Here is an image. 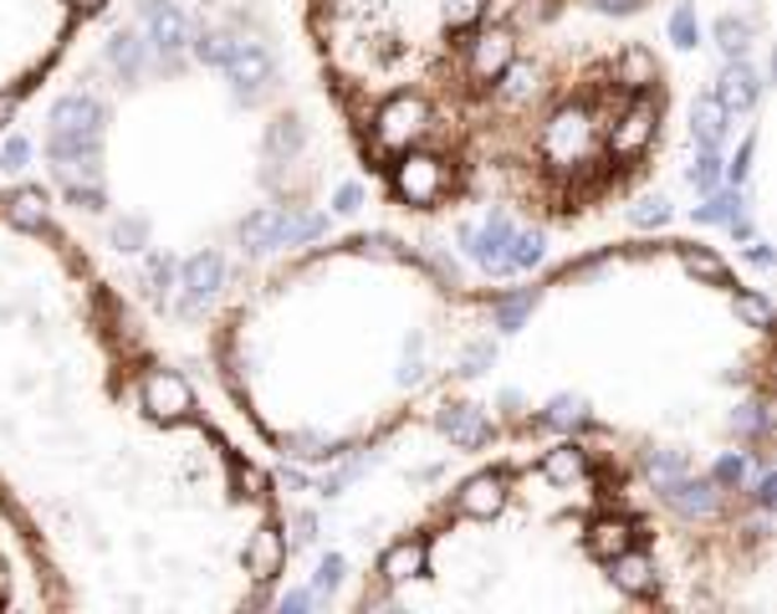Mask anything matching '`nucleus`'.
Listing matches in <instances>:
<instances>
[{"label":"nucleus","mask_w":777,"mask_h":614,"mask_svg":"<svg viewBox=\"0 0 777 614\" xmlns=\"http://www.w3.org/2000/svg\"><path fill=\"white\" fill-rule=\"evenodd\" d=\"M98 129H103V108L93 98H62L52 108V160H78L98 144Z\"/></svg>","instance_id":"1"},{"label":"nucleus","mask_w":777,"mask_h":614,"mask_svg":"<svg viewBox=\"0 0 777 614\" xmlns=\"http://www.w3.org/2000/svg\"><path fill=\"white\" fill-rule=\"evenodd\" d=\"M139 395H144V410H154V415H185L195 405L190 385L180 375H170V369H149Z\"/></svg>","instance_id":"2"},{"label":"nucleus","mask_w":777,"mask_h":614,"mask_svg":"<svg viewBox=\"0 0 777 614\" xmlns=\"http://www.w3.org/2000/svg\"><path fill=\"white\" fill-rule=\"evenodd\" d=\"M440 430H446L456 446H481L491 436V420L476 405H450L446 415H440Z\"/></svg>","instance_id":"3"},{"label":"nucleus","mask_w":777,"mask_h":614,"mask_svg":"<svg viewBox=\"0 0 777 614\" xmlns=\"http://www.w3.org/2000/svg\"><path fill=\"white\" fill-rule=\"evenodd\" d=\"M282 559H287V543H282L277 528H256L246 543V563H251V574L256 579H272L282 569Z\"/></svg>","instance_id":"4"},{"label":"nucleus","mask_w":777,"mask_h":614,"mask_svg":"<svg viewBox=\"0 0 777 614\" xmlns=\"http://www.w3.org/2000/svg\"><path fill=\"white\" fill-rule=\"evenodd\" d=\"M149 31H154V41L164 47V52H180V47H190V41H195L190 21L174 11V6H149Z\"/></svg>","instance_id":"5"},{"label":"nucleus","mask_w":777,"mask_h":614,"mask_svg":"<svg viewBox=\"0 0 777 614\" xmlns=\"http://www.w3.org/2000/svg\"><path fill=\"white\" fill-rule=\"evenodd\" d=\"M215 287H221V256H195L185 267V313H195Z\"/></svg>","instance_id":"6"},{"label":"nucleus","mask_w":777,"mask_h":614,"mask_svg":"<svg viewBox=\"0 0 777 614\" xmlns=\"http://www.w3.org/2000/svg\"><path fill=\"white\" fill-rule=\"evenodd\" d=\"M716 103H722L726 113H747V108L757 103V72H752L747 62L726 68V78H722V98H716Z\"/></svg>","instance_id":"7"},{"label":"nucleus","mask_w":777,"mask_h":614,"mask_svg":"<svg viewBox=\"0 0 777 614\" xmlns=\"http://www.w3.org/2000/svg\"><path fill=\"white\" fill-rule=\"evenodd\" d=\"M691 134H696L701 149H716L726 134V108L716 103V98H696V108H691Z\"/></svg>","instance_id":"8"},{"label":"nucleus","mask_w":777,"mask_h":614,"mask_svg":"<svg viewBox=\"0 0 777 614\" xmlns=\"http://www.w3.org/2000/svg\"><path fill=\"white\" fill-rule=\"evenodd\" d=\"M507 62H512V37L507 31H491V37L476 41V52H471L476 78H497V72H507Z\"/></svg>","instance_id":"9"},{"label":"nucleus","mask_w":777,"mask_h":614,"mask_svg":"<svg viewBox=\"0 0 777 614\" xmlns=\"http://www.w3.org/2000/svg\"><path fill=\"white\" fill-rule=\"evenodd\" d=\"M399 190H405L409 201H436L440 190V164L436 160H409L399 170Z\"/></svg>","instance_id":"10"},{"label":"nucleus","mask_w":777,"mask_h":614,"mask_svg":"<svg viewBox=\"0 0 777 614\" xmlns=\"http://www.w3.org/2000/svg\"><path fill=\"white\" fill-rule=\"evenodd\" d=\"M379 569H384V579H389V584H405V579H415L425 569V543H409V538H405V543H395L389 553H384Z\"/></svg>","instance_id":"11"},{"label":"nucleus","mask_w":777,"mask_h":614,"mask_svg":"<svg viewBox=\"0 0 777 614\" xmlns=\"http://www.w3.org/2000/svg\"><path fill=\"white\" fill-rule=\"evenodd\" d=\"M420 119H425V108L420 103H389L384 108V119H379V139L384 144H399V139L405 134H415V129H420Z\"/></svg>","instance_id":"12"},{"label":"nucleus","mask_w":777,"mask_h":614,"mask_svg":"<svg viewBox=\"0 0 777 614\" xmlns=\"http://www.w3.org/2000/svg\"><path fill=\"white\" fill-rule=\"evenodd\" d=\"M501 508V477H476L461 487V512L471 518H491Z\"/></svg>","instance_id":"13"},{"label":"nucleus","mask_w":777,"mask_h":614,"mask_svg":"<svg viewBox=\"0 0 777 614\" xmlns=\"http://www.w3.org/2000/svg\"><path fill=\"white\" fill-rule=\"evenodd\" d=\"M665 492H671V502L681 512H691V518H696V512H712L716 508V481H671V487H665Z\"/></svg>","instance_id":"14"},{"label":"nucleus","mask_w":777,"mask_h":614,"mask_svg":"<svg viewBox=\"0 0 777 614\" xmlns=\"http://www.w3.org/2000/svg\"><path fill=\"white\" fill-rule=\"evenodd\" d=\"M225 68L236 72L241 82H251V88L272 82V57L256 52V47H246V41H236V52H231V62H225Z\"/></svg>","instance_id":"15"},{"label":"nucleus","mask_w":777,"mask_h":614,"mask_svg":"<svg viewBox=\"0 0 777 614\" xmlns=\"http://www.w3.org/2000/svg\"><path fill=\"white\" fill-rule=\"evenodd\" d=\"M650 134H655V113L640 103V108H630V119L620 123V134H614V149H620V154H640Z\"/></svg>","instance_id":"16"},{"label":"nucleus","mask_w":777,"mask_h":614,"mask_svg":"<svg viewBox=\"0 0 777 614\" xmlns=\"http://www.w3.org/2000/svg\"><path fill=\"white\" fill-rule=\"evenodd\" d=\"M328 231V215H287L277 211V246H297V241H313Z\"/></svg>","instance_id":"17"},{"label":"nucleus","mask_w":777,"mask_h":614,"mask_svg":"<svg viewBox=\"0 0 777 614\" xmlns=\"http://www.w3.org/2000/svg\"><path fill=\"white\" fill-rule=\"evenodd\" d=\"M108 57H113V68H119L123 78H139V72H144V37L119 31V37H113V47H108Z\"/></svg>","instance_id":"18"},{"label":"nucleus","mask_w":777,"mask_h":614,"mask_svg":"<svg viewBox=\"0 0 777 614\" xmlns=\"http://www.w3.org/2000/svg\"><path fill=\"white\" fill-rule=\"evenodd\" d=\"M614 574H620V584L630 589V594H640V589H650L655 569H650L645 553H634V548H620V559H614Z\"/></svg>","instance_id":"19"},{"label":"nucleus","mask_w":777,"mask_h":614,"mask_svg":"<svg viewBox=\"0 0 777 614\" xmlns=\"http://www.w3.org/2000/svg\"><path fill=\"white\" fill-rule=\"evenodd\" d=\"M542 471H548V481H573V477H583V451H579V446H558V451L542 456Z\"/></svg>","instance_id":"20"},{"label":"nucleus","mask_w":777,"mask_h":614,"mask_svg":"<svg viewBox=\"0 0 777 614\" xmlns=\"http://www.w3.org/2000/svg\"><path fill=\"white\" fill-rule=\"evenodd\" d=\"M241 241H246V246H256V252H266V246H277V211L251 215L246 226H241Z\"/></svg>","instance_id":"21"},{"label":"nucleus","mask_w":777,"mask_h":614,"mask_svg":"<svg viewBox=\"0 0 777 614\" xmlns=\"http://www.w3.org/2000/svg\"><path fill=\"white\" fill-rule=\"evenodd\" d=\"M507 267H538L542 262V236H532V231H522V236H507Z\"/></svg>","instance_id":"22"},{"label":"nucleus","mask_w":777,"mask_h":614,"mask_svg":"<svg viewBox=\"0 0 777 614\" xmlns=\"http://www.w3.org/2000/svg\"><path fill=\"white\" fill-rule=\"evenodd\" d=\"M691 185H696L701 195H712V190L722 185V160H716V149H706V154L691 164Z\"/></svg>","instance_id":"23"},{"label":"nucleus","mask_w":777,"mask_h":614,"mask_svg":"<svg viewBox=\"0 0 777 614\" xmlns=\"http://www.w3.org/2000/svg\"><path fill=\"white\" fill-rule=\"evenodd\" d=\"M41 215H47V201H41L37 190H21L11 201V221L16 226H41Z\"/></svg>","instance_id":"24"},{"label":"nucleus","mask_w":777,"mask_h":614,"mask_svg":"<svg viewBox=\"0 0 777 614\" xmlns=\"http://www.w3.org/2000/svg\"><path fill=\"white\" fill-rule=\"evenodd\" d=\"M195 52H200V62H215V68H225V62H231V52H236V41L221 37V31H211V37L195 41Z\"/></svg>","instance_id":"25"},{"label":"nucleus","mask_w":777,"mask_h":614,"mask_svg":"<svg viewBox=\"0 0 777 614\" xmlns=\"http://www.w3.org/2000/svg\"><path fill=\"white\" fill-rule=\"evenodd\" d=\"M671 37L681 41V47H696V41H701V21H696V11H691V6H681V11L671 16Z\"/></svg>","instance_id":"26"},{"label":"nucleus","mask_w":777,"mask_h":614,"mask_svg":"<svg viewBox=\"0 0 777 614\" xmlns=\"http://www.w3.org/2000/svg\"><path fill=\"white\" fill-rule=\"evenodd\" d=\"M685 467H681V456H650V481H655L660 492L671 487V481H681Z\"/></svg>","instance_id":"27"},{"label":"nucleus","mask_w":777,"mask_h":614,"mask_svg":"<svg viewBox=\"0 0 777 614\" xmlns=\"http://www.w3.org/2000/svg\"><path fill=\"white\" fill-rule=\"evenodd\" d=\"M737 313L752 323V328H767V323H773V307H767L757 293H742V297H737Z\"/></svg>","instance_id":"28"},{"label":"nucleus","mask_w":777,"mask_h":614,"mask_svg":"<svg viewBox=\"0 0 777 614\" xmlns=\"http://www.w3.org/2000/svg\"><path fill=\"white\" fill-rule=\"evenodd\" d=\"M685 267L696 272V277H706V282H726V267L712 252H685Z\"/></svg>","instance_id":"29"},{"label":"nucleus","mask_w":777,"mask_h":614,"mask_svg":"<svg viewBox=\"0 0 777 614\" xmlns=\"http://www.w3.org/2000/svg\"><path fill=\"white\" fill-rule=\"evenodd\" d=\"M620 72H624V82H650V78H655V57H650V52H630L620 62Z\"/></svg>","instance_id":"30"},{"label":"nucleus","mask_w":777,"mask_h":614,"mask_svg":"<svg viewBox=\"0 0 777 614\" xmlns=\"http://www.w3.org/2000/svg\"><path fill=\"white\" fill-rule=\"evenodd\" d=\"M716 37H722V47H726L732 57L747 52V21H732V16H726L722 27H716Z\"/></svg>","instance_id":"31"},{"label":"nucleus","mask_w":777,"mask_h":614,"mask_svg":"<svg viewBox=\"0 0 777 614\" xmlns=\"http://www.w3.org/2000/svg\"><path fill=\"white\" fill-rule=\"evenodd\" d=\"M528 313H532V293H522V297H507V303L497 307V323H501V328H517V323L528 318Z\"/></svg>","instance_id":"32"},{"label":"nucleus","mask_w":777,"mask_h":614,"mask_svg":"<svg viewBox=\"0 0 777 614\" xmlns=\"http://www.w3.org/2000/svg\"><path fill=\"white\" fill-rule=\"evenodd\" d=\"M712 477L722 481V487H742V481H747V461H742V456H722Z\"/></svg>","instance_id":"33"},{"label":"nucleus","mask_w":777,"mask_h":614,"mask_svg":"<svg viewBox=\"0 0 777 614\" xmlns=\"http://www.w3.org/2000/svg\"><path fill=\"white\" fill-rule=\"evenodd\" d=\"M338 574H343V559H338V553H328V559L317 563V579H313V600H317V594H323V589H333V584H338Z\"/></svg>","instance_id":"34"},{"label":"nucleus","mask_w":777,"mask_h":614,"mask_svg":"<svg viewBox=\"0 0 777 614\" xmlns=\"http://www.w3.org/2000/svg\"><path fill=\"white\" fill-rule=\"evenodd\" d=\"M737 205L742 201H732V195H712V201H706V205H701V221H732V215H737Z\"/></svg>","instance_id":"35"},{"label":"nucleus","mask_w":777,"mask_h":614,"mask_svg":"<svg viewBox=\"0 0 777 614\" xmlns=\"http://www.w3.org/2000/svg\"><path fill=\"white\" fill-rule=\"evenodd\" d=\"M0 164H6V170H21V164H27V139H6V149H0Z\"/></svg>","instance_id":"36"},{"label":"nucleus","mask_w":777,"mask_h":614,"mask_svg":"<svg viewBox=\"0 0 777 614\" xmlns=\"http://www.w3.org/2000/svg\"><path fill=\"white\" fill-rule=\"evenodd\" d=\"M665 215H671V211H665V201H645L640 211H634V221H640V226H660Z\"/></svg>","instance_id":"37"},{"label":"nucleus","mask_w":777,"mask_h":614,"mask_svg":"<svg viewBox=\"0 0 777 614\" xmlns=\"http://www.w3.org/2000/svg\"><path fill=\"white\" fill-rule=\"evenodd\" d=\"M528 82H532L528 68H512V72H507V98H522V93H528Z\"/></svg>","instance_id":"38"},{"label":"nucleus","mask_w":777,"mask_h":614,"mask_svg":"<svg viewBox=\"0 0 777 614\" xmlns=\"http://www.w3.org/2000/svg\"><path fill=\"white\" fill-rule=\"evenodd\" d=\"M292 528H297V533H292V543H313V518H307V512H297V518H292Z\"/></svg>","instance_id":"39"},{"label":"nucleus","mask_w":777,"mask_h":614,"mask_svg":"<svg viewBox=\"0 0 777 614\" xmlns=\"http://www.w3.org/2000/svg\"><path fill=\"white\" fill-rule=\"evenodd\" d=\"M313 604V589H292L287 600H282V610H307Z\"/></svg>","instance_id":"40"},{"label":"nucleus","mask_w":777,"mask_h":614,"mask_svg":"<svg viewBox=\"0 0 777 614\" xmlns=\"http://www.w3.org/2000/svg\"><path fill=\"white\" fill-rule=\"evenodd\" d=\"M354 205H358V190H354V185H343V190H338V211H354Z\"/></svg>","instance_id":"41"},{"label":"nucleus","mask_w":777,"mask_h":614,"mask_svg":"<svg viewBox=\"0 0 777 614\" xmlns=\"http://www.w3.org/2000/svg\"><path fill=\"white\" fill-rule=\"evenodd\" d=\"M773 492H777V481H773V477H763V481H757V502H763V508H767V502H773Z\"/></svg>","instance_id":"42"},{"label":"nucleus","mask_w":777,"mask_h":614,"mask_svg":"<svg viewBox=\"0 0 777 614\" xmlns=\"http://www.w3.org/2000/svg\"><path fill=\"white\" fill-rule=\"evenodd\" d=\"M139 236H144V226H139V221H129V226H119V241H129V246H133V241H139Z\"/></svg>","instance_id":"43"},{"label":"nucleus","mask_w":777,"mask_h":614,"mask_svg":"<svg viewBox=\"0 0 777 614\" xmlns=\"http://www.w3.org/2000/svg\"><path fill=\"white\" fill-rule=\"evenodd\" d=\"M369 246H374V256H395V241H389V236H374Z\"/></svg>","instance_id":"44"},{"label":"nucleus","mask_w":777,"mask_h":614,"mask_svg":"<svg viewBox=\"0 0 777 614\" xmlns=\"http://www.w3.org/2000/svg\"><path fill=\"white\" fill-rule=\"evenodd\" d=\"M11 113H16V98L6 93V98H0V123H11Z\"/></svg>","instance_id":"45"},{"label":"nucleus","mask_w":777,"mask_h":614,"mask_svg":"<svg viewBox=\"0 0 777 614\" xmlns=\"http://www.w3.org/2000/svg\"><path fill=\"white\" fill-rule=\"evenodd\" d=\"M481 11V0H456V16H476Z\"/></svg>","instance_id":"46"},{"label":"nucleus","mask_w":777,"mask_h":614,"mask_svg":"<svg viewBox=\"0 0 777 614\" xmlns=\"http://www.w3.org/2000/svg\"><path fill=\"white\" fill-rule=\"evenodd\" d=\"M599 6H609V11H630L634 0H599Z\"/></svg>","instance_id":"47"},{"label":"nucleus","mask_w":777,"mask_h":614,"mask_svg":"<svg viewBox=\"0 0 777 614\" xmlns=\"http://www.w3.org/2000/svg\"><path fill=\"white\" fill-rule=\"evenodd\" d=\"M78 6H103V0H78Z\"/></svg>","instance_id":"48"}]
</instances>
